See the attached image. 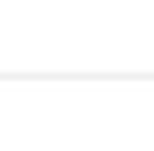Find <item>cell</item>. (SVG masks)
Returning <instances> with one entry per match:
<instances>
[]
</instances>
